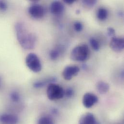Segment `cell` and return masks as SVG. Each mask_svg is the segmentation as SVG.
I'll return each mask as SVG.
<instances>
[{"instance_id": "obj_1", "label": "cell", "mask_w": 124, "mask_h": 124, "mask_svg": "<svg viewBox=\"0 0 124 124\" xmlns=\"http://www.w3.org/2000/svg\"><path fill=\"white\" fill-rule=\"evenodd\" d=\"M15 30L17 40L23 48L31 50L34 48L37 41L36 36L29 31L24 23H17Z\"/></svg>"}, {"instance_id": "obj_2", "label": "cell", "mask_w": 124, "mask_h": 124, "mask_svg": "<svg viewBox=\"0 0 124 124\" xmlns=\"http://www.w3.org/2000/svg\"><path fill=\"white\" fill-rule=\"evenodd\" d=\"M89 49L86 44H82L76 46L70 53V59L73 61L83 62L86 61L89 56Z\"/></svg>"}, {"instance_id": "obj_3", "label": "cell", "mask_w": 124, "mask_h": 124, "mask_svg": "<svg viewBox=\"0 0 124 124\" xmlns=\"http://www.w3.org/2000/svg\"><path fill=\"white\" fill-rule=\"evenodd\" d=\"M46 94L50 100H58L64 96V90L60 85L52 83L49 84L46 90Z\"/></svg>"}, {"instance_id": "obj_4", "label": "cell", "mask_w": 124, "mask_h": 124, "mask_svg": "<svg viewBox=\"0 0 124 124\" xmlns=\"http://www.w3.org/2000/svg\"><path fill=\"white\" fill-rule=\"evenodd\" d=\"M26 64L27 67L34 72H39L41 71L42 65L39 58L33 53L29 54L26 58Z\"/></svg>"}, {"instance_id": "obj_5", "label": "cell", "mask_w": 124, "mask_h": 124, "mask_svg": "<svg viewBox=\"0 0 124 124\" xmlns=\"http://www.w3.org/2000/svg\"><path fill=\"white\" fill-rule=\"evenodd\" d=\"M28 12L32 17L35 19H40L45 16L46 10L43 5L34 3L29 7Z\"/></svg>"}, {"instance_id": "obj_6", "label": "cell", "mask_w": 124, "mask_h": 124, "mask_svg": "<svg viewBox=\"0 0 124 124\" xmlns=\"http://www.w3.org/2000/svg\"><path fill=\"white\" fill-rule=\"evenodd\" d=\"M80 71L79 67L76 65H69L66 66L62 71V76L67 81L70 80L73 77L77 75Z\"/></svg>"}, {"instance_id": "obj_7", "label": "cell", "mask_w": 124, "mask_h": 124, "mask_svg": "<svg viewBox=\"0 0 124 124\" xmlns=\"http://www.w3.org/2000/svg\"><path fill=\"white\" fill-rule=\"evenodd\" d=\"M83 104L86 108L93 106L98 101V97L92 93H86L83 97Z\"/></svg>"}, {"instance_id": "obj_8", "label": "cell", "mask_w": 124, "mask_h": 124, "mask_svg": "<svg viewBox=\"0 0 124 124\" xmlns=\"http://www.w3.org/2000/svg\"><path fill=\"white\" fill-rule=\"evenodd\" d=\"M110 46L116 52H122L124 48V38L116 36L113 37L110 43Z\"/></svg>"}, {"instance_id": "obj_9", "label": "cell", "mask_w": 124, "mask_h": 124, "mask_svg": "<svg viewBox=\"0 0 124 124\" xmlns=\"http://www.w3.org/2000/svg\"><path fill=\"white\" fill-rule=\"evenodd\" d=\"M65 10V7L62 2L58 0L53 1L50 6V12L55 16L61 15Z\"/></svg>"}, {"instance_id": "obj_10", "label": "cell", "mask_w": 124, "mask_h": 124, "mask_svg": "<svg viewBox=\"0 0 124 124\" xmlns=\"http://www.w3.org/2000/svg\"><path fill=\"white\" fill-rule=\"evenodd\" d=\"M18 119L14 115L4 114L0 116V122L2 124H16Z\"/></svg>"}, {"instance_id": "obj_11", "label": "cell", "mask_w": 124, "mask_h": 124, "mask_svg": "<svg viewBox=\"0 0 124 124\" xmlns=\"http://www.w3.org/2000/svg\"><path fill=\"white\" fill-rule=\"evenodd\" d=\"M78 124H97V123L94 116L90 113H87L81 116Z\"/></svg>"}, {"instance_id": "obj_12", "label": "cell", "mask_w": 124, "mask_h": 124, "mask_svg": "<svg viewBox=\"0 0 124 124\" xmlns=\"http://www.w3.org/2000/svg\"><path fill=\"white\" fill-rule=\"evenodd\" d=\"M109 88V84L103 81H100L96 85V89L98 92L101 94H104L107 93Z\"/></svg>"}, {"instance_id": "obj_13", "label": "cell", "mask_w": 124, "mask_h": 124, "mask_svg": "<svg viewBox=\"0 0 124 124\" xmlns=\"http://www.w3.org/2000/svg\"><path fill=\"white\" fill-rule=\"evenodd\" d=\"M55 81H56L55 78L54 77L50 78L47 79L37 81L34 83L33 86L35 88H41L44 86L47 83H49V84L50 83H52L53 82H55Z\"/></svg>"}, {"instance_id": "obj_14", "label": "cell", "mask_w": 124, "mask_h": 124, "mask_svg": "<svg viewBox=\"0 0 124 124\" xmlns=\"http://www.w3.org/2000/svg\"><path fill=\"white\" fill-rule=\"evenodd\" d=\"M108 15V12L106 9L104 8H100L97 13L98 18L101 21L105 20L107 19Z\"/></svg>"}, {"instance_id": "obj_15", "label": "cell", "mask_w": 124, "mask_h": 124, "mask_svg": "<svg viewBox=\"0 0 124 124\" xmlns=\"http://www.w3.org/2000/svg\"><path fill=\"white\" fill-rule=\"evenodd\" d=\"M61 49L59 48H55L50 51L49 57L51 60L55 61L57 60L61 55Z\"/></svg>"}, {"instance_id": "obj_16", "label": "cell", "mask_w": 124, "mask_h": 124, "mask_svg": "<svg viewBox=\"0 0 124 124\" xmlns=\"http://www.w3.org/2000/svg\"><path fill=\"white\" fill-rule=\"evenodd\" d=\"M89 43L92 49L96 51H98L100 49V45L97 40L94 38H91L89 39Z\"/></svg>"}, {"instance_id": "obj_17", "label": "cell", "mask_w": 124, "mask_h": 124, "mask_svg": "<svg viewBox=\"0 0 124 124\" xmlns=\"http://www.w3.org/2000/svg\"><path fill=\"white\" fill-rule=\"evenodd\" d=\"M37 124H54V123L51 117L45 116L41 117L39 119Z\"/></svg>"}, {"instance_id": "obj_18", "label": "cell", "mask_w": 124, "mask_h": 124, "mask_svg": "<svg viewBox=\"0 0 124 124\" xmlns=\"http://www.w3.org/2000/svg\"><path fill=\"white\" fill-rule=\"evenodd\" d=\"M97 2V0H83L82 1L83 5L87 8L93 7Z\"/></svg>"}, {"instance_id": "obj_19", "label": "cell", "mask_w": 124, "mask_h": 124, "mask_svg": "<svg viewBox=\"0 0 124 124\" xmlns=\"http://www.w3.org/2000/svg\"><path fill=\"white\" fill-rule=\"evenodd\" d=\"M73 28L76 32H80L83 29V26L81 22L79 21H76L74 23Z\"/></svg>"}, {"instance_id": "obj_20", "label": "cell", "mask_w": 124, "mask_h": 124, "mask_svg": "<svg viewBox=\"0 0 124 124\" xmlns=\"http://www.w3.org/2000/svg\"><path fill=\"white\" fill-rule=\"evenodd\" d=\"M10 98L11 100L14 102H17L20 100L19 95L16 91H13L11 93Z\"/></svg>"}, {"instance_id": "obj_21", "label": "cell", "mask_w": 124, "mask_h": 124, "mask_svg": "<svg viewBox=\"0 0 124 124\" xmlns=\"http://www.w3.org/2000/svg\"><path fill=\"white\" fill-rule=\"evenodd\" d=\"M74 94V91L72 88L69 87L64 90V96L67 98H71Z\"/></svg>"}, {"instance_id": "obj_22", "label": "cell", "mask_w": 124, "mask_h": 124, "mask_svg": "<svg viewBox=\"0 0 124 124\" xmlns=\"http://www.w3.org/2000/svg\"><path fill=\"white\" fill-rule=\"evenodd\" d=\"M107 32L108 36L111 38L116 36V31L113 28L108 27L107 29Z\"/></svg>"}, {"instance_id": "obj_23", "label": "cell", "mask_w": 124, "mask_h": 124, "mask_svg": "<svg viewBox=\"0 0 124 124\" xmlns=\"http://www.w3.org/2000/svg\"><path fill=\"white\" fill-rule=\"evenodd\" d=\"M8 5L6 2L3 0H0V11L4 12L7 10Z\"/></svg>"}, {"instance_id": "obj_24", "label": "cell", "mask_w": 124, "mask_h": 124, "mask_svg": "<svg viewBox=\"0 0 124 124\" xmlns=\"http://www.w3.org/2000/svg\"><path fill=\"white\" fill-rule=\"evenodd\" d=\"M75 0H64L63 1L68 4H72L75 2Z\"/></svg>"}, {"instance_id": "obj_25", "label": "cell", "mask_w": 124, "mask_h": 124, "mask_svg": "<svg viewBox=\"0 0 124 124\" xmlns=\"http://www.w3.org/2000/svg\"><path fill=\"white\" fill-rule=\"evenodd\" d=\"M1 78L0 77V85H1Z\"/></svg>"}]
</instances>
